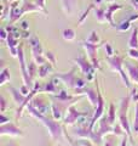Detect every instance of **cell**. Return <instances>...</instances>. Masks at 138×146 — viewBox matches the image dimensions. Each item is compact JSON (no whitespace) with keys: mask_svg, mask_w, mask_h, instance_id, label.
<instances>
[{"mask_svg":"<svg viewBox=\"0 0 138 146\" xmlns=\"http://www.w3.org/2000/svg\"><path fill=\"white\" fill-rule=\"evenodd\" d=\"M27 111H28V115L34 117L35 119H38L41 124L47 129L49 134H50V138H51L53 141H58V140L63 139L64 130H63V127L61 125V123H59L58 121H56L55 118H49L45 115H41V113H39L38 111H36L30 104L27 106Z\"/></svg>","mask_w":138,"mask_h":146,"instance_id":"6da1fadb","label":"cell"},{"mask_svg":"<svg viewBox=\"0 0 138 146\" xmlns=\"http://www.w3.org/2000/svg\"><path fill=\"white\" fill-rule=\"evenodd\" d=\"M53 77L56 79L61 80L68 89L74 91V94H79V95H82V91H84V89L86 88V83L89 82L87 79H84V78H81V77L76 76V68L75 67H73L69 72L56 73Z\"/></svg>","mask_w":138,"mask_h":146,"instance_id":"7a4b0ae2","label":"cell"},{"mask_svg":"<svg viewBox=\"0 0 138 146\" xmlns=\"http://www.w3.org/2000/svg\"><path fill=\"white\" fill-rule=\"evenodd\" d=\"M130 102H131V98L130 95L122 98L121 99V102H120V108H119V115H118V119L119 123L121 124V127L124 128V130L126 131L127 136L130 138V141L135 145V141H133V136H132V128L130 125V122H128V116H127V112H128V107H130Z\"/></svg>","mask_w":138,"mask_h":146,"instance_id":"3957f363","label":"cell"},{"mask_svg":"<svg viewBox=\"0 0 138 146\" xmlns=\"http://www.w3.org/2000/svg\"><path fill=\"white\" fill-rule=\"evenodd\" d=\"M75 136L80 138L82 140H90L95 145H101L103 143V138L98 134V131H93V129L87 125V127H78L74 131Z\"/></svg>","mask_w":138,"mask_h":146,"instance_id":"277c9868","label":"cell"},{"mask_svg":"<svg viewBox=\"0 0 138 146\" xmlns=\"http://www.w3.org/2000/svg\"><path fill=\"white\" fill-rule=\"evenodd\" d=\"M75 62V65L79 67V70L81 71V73L86 77V79L91 82L95 79V71L96 68L93 67V65L91 63V61L89 60V57L85 56V55H82V56H79L73 60Z\"/></svg>","mask_w":138,"mask_h":146,"instance_id":"5b68a950","label":"cell"},{"mask_svg":"<svg viewBox=\"0 0 138 146\" xmlns=\"http://www.w3.org/2000/svg\"><path fill=\"white\" fill-rule=\"evenodd\" d=\"M29 46H30V52H32V56H33V60L39 66L47 62L44 56V49L41 46V43L36 35H32L29 38Z\"/></svg>","mask_w":138,"mask_h":146,"instance_id":"8992f818","label":"cell"},{"mask_svg":"<svg viewBox=\"0 0 138 146\" xmlns=\"http://www.w3.org/2000/svg\"><path fill=\"white\" fill-rule=\"evenodd\" d=\"M97 89H98V105L97 107L95 108V112H93V116H92L91 121H90V128L93 129V127L96 125V122L99 121L101 118L104 116V110H105V101H104V98L102 96V93L99 90V85H98V82H97Z\"/></svg>","mask_w":138,"mask_h":146,"instance_id":"52a82bcc","label":"cell"},{"mask_svg":"<svg viewBox=\"0 0 138 146\" xmlns=\"http://www.w3.org/2000/svg\"><path fill=\"white\" fill-rule=\"evenodd\" d=\"M82 48L85 49L87 57H89V60L91 61L92 65H93V67L96 70H101V62L97 58V50L99 48V45L91 44L89 42H82Z\"/></svg>","mask_w":138,"mask_h":146,"instance_id":"ba28073f","label":"cell"},{"mask_svg":"<svg viewBox=\"0 0 138 146\" xmlns=\"http://www.w3.org/2000/svg\"><path fill=\"white\" fill-rule=\"evenodd\" d=\"M0 135L1 136H11V138H18V136H23V130L18 128L15 123L9 122L5 124L0 125Z\"/></svg>","mask_w":138,"mask_h":146,"instance_id":"9c48e42d","label":"cell"},{"mask_svg":"<svg viewBox=\"0 0 138 146\" xmlns=\"http://www.w3.org/2000/svg\"><path fill=\"white\" fill-rule=\"evenodd\" d=\"M30 105L39 113H41V115H45V116H46V113H47V112L51 111V102H49L47 100H45L44 98H41V96H36V95H35V96L32 99Z\"/></svg>","mask_w":138,"mask_h":146,"instance_id":"30bf717a","label":"cell"},{"mask_svg":"<svg viewBox=\"0 0 138 146\" xmlns=\"http://www.w3.org/2000/svg\"><path fill=\"white\" fill-rule=\"evenodd\" d=\"M86 115L87 113H85V112H79L75 108L74 105H72V106L67 110L66 116H64V118H63V122H64L66 125H73L78 122V119H79L80 117H84Z\"/></svg>","mask_w":138,"mask_h":146,"instance_id":"8fae6325","label":"cell"},{"mask_svg":"<svg viewBox=\"0 0 138 146\" xmlns=\"http://www.w3.org/2000/svg\"><path fill=\"white\" fill-rule=\"evenodd\" d=\"M109 68L114 72H121L124 70V65H125V56L121 55H114V56H107L105 57Z\"/></svg>","mask_w":138,"mask_h":146,"instance_id":"7c38bea8","label":"cell"},{"mask_svg":"<svg viewBox=\"0 0 138 146\" xmlns=\"http://www.w3.org/2000/svg\"><path fill=\"white\" fill-rule=\"evenodd\" d=\"M113 128H114V125H113V124H110V122L108 121V116H107V115H104V116L99 119V129H98V134L103 138L104 135H107V134H109V133H113Z\"/></svg>","mask_w":138,"mask_h":146,"instance_id":"4fadbf2b","label":"cell"},{"mask_svg":"<svg viewBox=\"0 0 138 146\" xmlns=\"http://www.w3.org/2000/svg\"><path fill=\"white\" fill-rule=\"evenodd\" d=\"M121 9H122V5H120V4H116V3L110 4V5L105 9V17H107V22L112 27H115V28H116L115 22H114V12L118 11V10H121Z\"/></svg>","mask_w":138,"mask_h":146,"instance_id":"5bb4252c","label":"cell"},{"mask_svg":"<svg viewBox=\"0 0 138 146\" xmlns=\"http://www.w3.org/2000/svg\"><path fill=\"white\" fill-rule=\"evenodd\" d=\"M82 95H85V96L89 99V102L92 107L93 108L97 107V105H98V89L95 90L92 88H87L86 86L84 89V91H82Z\"/></svg>","mask_w":138,"mask_h":146,"instance_id":"9a60e30c","label":"cell"},{"mask_svg":"<svg viewBox=\"0 0 138 146\" xmlns=\"http://www.w3.org/2000/svg\"><path fill=\"white\" fill-rule=\"evenodd\" d=\"M124 68L126 70L127 74H128V78L131 79L132 83L138 84V66L133 65V63H131V62L125 61V65H124Z\"/></svg>","mask_w":138,"mask_h":146,"instance_id":"2e32d148","label":"cell"},{"mask_svg":"<svg viewBox=\"0 0 138 146\" xmlns=\"http://www.w3.org/2000/svg\"><path fill=\"white\" fill-rule=\"evenodd\" d=\"M21 7H22L23 15H24V13H28V12H44V13H46V11H44L36 3L34 4V3L29 1V0H24L23 4L21 5Z\"/></svg>","mask_w":138,"mask_h":146,"instance_id":"e0dca14e","label":"cell"},{"mask_svg":"<svg viewBox=\"0 0 138 146\" xmlns=\"http://www.w3.org/2000/svg\"><path fill=\"white\" fill-rule=\"evenodd\" d=\"M78 0H61V7L63 12L66 13V16H73V13L75 11V5Z\"/></svg>","mask_w":138,"mask_h":146,"instance_id":"ac0fdd59","label":"cell"},{"mask_svg":"<svg viewBox=\"0 0 138 146\" xmlns=\"http://www.w3.org/2000/svg\"><path fill=\"white\" fill-rule=\"evenodd\" d=\"M9 90H10V93H11L12 98H13V101L16 102V105L21 106V105L26 101L27 96H24V95H23L20 90H17L16 88H13V86H10V88H9Z\"/></svg>","mask_w":138,"mask_h":146,"instance_id":"d6986e66","label":"cell"},{"mask_svg":"<svg viewBox=\"0 0 138 146\" xmlns=\"http://www.w3.org/2000/svg\"><path fill=\"white\" fill-rule=\"evenodd\" d=\"M41 93L57 94V93H58V88L56 86V82H55V79L50 80L49 83H45V85L41 86Z\"/></svg>","mask_w":138,"mask_h":146,"instance_id":"ffe728a7","label":"cell"},{"mask_svg":"<svg viewBox=\"0 0 138 146\" xmlns=\"http://www.w3.org/2000/svg\"><path fill=\"white\" fill-rule=\"evenodd\" d=\"M128 49H138V28L135 27L132 29V33H131V36L128 39Z\"/></svg>","mask_w":138,"mask_h":146,"instance_id":"44dd1931","label":"cell"},{"mask_svg":"<svg viewBox=\"0 0 138 146\" xmlns=\"http://www.w3.org/2000/svg\"><path fill=\"white\" fill-rule=\"evenodd\" d=\"M52 67L53 66L50 62H45L44 65H40L39 70H38V77L39 78H45V77L52 71Z\"/></svg>","mask_w":138,"mask_h":146,"instance_id":"7402d4cb","label":"cell"},{"mask_svg":"<svg viewBox=\"0 0 138 146\" xmlns=\"http://www.w3.org/2000/svg\"><path fill=\"white\" fill-rule=\"evenodd\" d=\"M95 18L99 23H107V17H105V9L103 6L95 9Z\"/></svg>","mask_w":138,"mask_h":146,"instance_id":"603a6c76","label":"cell"},{"mask_svg":"<svg viewBox=\"0 0 138 146\" xmlns=\"http://www.w3.org/2000/svg\"><path fill=\"white\" fill-rule=\"evenodd\" d=\"M38 70H39V65L34 60H32L28 63V74H29V78L32 82H33L35 77L38 76Z\"/></svg>","mask_w":138,"mask_h":146,"instance_id":"cb8c5ba5","label":"cell"},{"mask_svg":"<svg viewBox=\"0 0 138 146\" xmlns=\"http://www.w3.org/2000/svg\"><path fill=\"white\" fill-rule=\"evenodd\" d=\"M62 36L66 42H73V40H75V38H76V32L72 28H66L62 32Z\"/></svg>","mask_w":138,"mask_h":146,"instance_id":"d4e9b609","label":"cell"},{"mask_svg":"<svg viewBox=\"0 0 138 146\" xmlns=\"http://www.w3.org/2000/svg\"><path fill=\"white\" fill-rule=\"evenodd\" d=\"M11 76H10V71L9 68L4 67L1 70V73H0V85H5L7 82H10Z\"/></svg>","mask_w":138,"mask_h":146,"instance_id":"484cf974","label":"cell"},{"mask_svg":"<svg viewBox=\"0 0 138 146\" xmlns=\"http://www.w3.org/2000/svg\"><path fill=\"white\" fill-rule=\"evenodd\" d=\"M108 121L110 122V124H115L116 122V110H115L114 104H110L109 105V111H108Z\"/></svg>","mask_w":138,"mask_h":146,"instance_id":"4316f807","label":"cell"},{"mask_svg":"<svg viewBox=\"0 0 138 146\" xmlns=\"http://www.w3.org/2000/svg\"><path fill=\"white\" fill-rule=\"evenodd\" d=\"M86 42H89V43H91V44H95V45H98V44L101 43V38H99V35H98L97 32H96V31H92L91 33H90V35H89V38H87Z\"/></svg>","mask_w":138,"mask_h":146,"instance_id":"83f0119b","label":"cell"},{"mask_svg":"<svg viewBox=\"0 0 138 146\" xmlns=\"http://www.w3.org/2000/svg\"><path fill=\"white\" fill-rule=\"evenodd\" d=\"M44 56H45V58H46V61L51 63L53 67H56L57 58H56V55H55L52 51H45V52H44Z\"/></svg>","mask_w":138,"mask_h":146,"instance_id":"f1b7e54d","label":"cell"},{"mask_svg":"<svg viewBox=\"0 0 138 146\" xmlns=\"http://www.w3.org/2000/svg\"><path fill=\"white\" fill-rule=\"evenodd\" d=\"M132 131H133V134L138 135V102L136 104V106H135V118H133Z\"/></svg>","mask_w":138,"mask_h":146,"instance_id":"f546056e","label":"cell"},{"mask_svg":"<svg viewBox=\"0 0 138 146\" xmlns=\"http://www.w3.org/2000/svg\"><path fill=\"white\" fill-rule=\"evenodd\" d=\"M130 28H131V21L128 20V18H127V20H125V21H122L120 25L116 26V29L119 32H127Z\"/></svg>","mask_w":138,"mask_h":146,"instance_id":"4dcf8cb0","label":"cell"},{"mask_svg":"<svg viewBox=\"0 0 138 146\" xmlns=\"http://www.w3.org/2000/svg\"><path fill=\"white\" fill-rule=\"evenodd\" d=\"M95 7V4L93 3H92L91 4V5H90V7L89 9H87V10L84 12V13H82V15L80 16V18H79V25L81 26L82 23H84V22H85V20H86V18H87V16H89V13H90V11L92 10V9H93Z\"/></svg>","mask_w":138,"mask_h":146,"instance_id":"1f68e13d","label":"cell"},{"mask_svg":"<svg viewBox=\"0 0 138 146\" xmlns=\"http://www.w3.org/2000/svg\"><path fill=\"white\" fill-rule=\"evenodd\" d=\"M103 48L107 52V56H114V49L109 43H103Z\"/></svg>","mask_w":138,"mask_h":146,"instance_id":"d6a6232c","label":"cell"},{"mask_svg":"<svg viewBox=\"0 0 138 146\" xmlns=\"http://www.w3.org/2000/svg\"><path fill=\"white\" fill-rule=\"evenodd\" d=\"M6 106H7V101H6L5 96H4V95H0V111L5 112Z\"/></svg>","mask_w":138,"mask_h":146,"instance_id":"836d02e7","label":"cell"},{"mask_svg":"<svg viewBox=\"0 0 138 146\" xmlns=\"http://www.w3.org/2000/svg\"><path fill=\"white\" fill-rule=\"evenodd\" d=\"M128 57L133 58V60H138V49H128Z\"/></svg>","mask_w":138,"mask_h":146,"instance_id":"e575fe53","label":"cell"},{"mask_svg":"<svg viewBox=\"0 0 138 146\" xmlns=\"http://www.w3.org/2000/svg\"><path fill=\"white\" fill-rule=\"evenodd\" d=\"M20 91H21L23 95H24V96H28L32 90H30V88H29V86L27 85V84H23L22 86H20Z\"/></svg>","mask_w":138,"mask_h":146,"instance_id":"d590c367","label":"cell"},{"mask_svg":"<svg viewBox=\"0 0 138 146\" xmlns=\"http://www.w3.org/2000/svg\"><path fill=\"white\" fill-rule=\"evenodd\" d=\"M131 98V101H135V102H138V91L136 89H132L131 93L128 94Z\"/></svg>","mask_w":138,"mask_h":146,"instance_id":"8d00e7d4","label":"cell"},{"mask_svg":"<svg viewBox=\"0 0 138 146\" xmlns=\"http://www.w3.org/2000/svg\"><path fill=\"white\" fill-rule=\"evenodd\" d=\"M9 122H11L10 118L4 115V112H1V115H0V124H5V123H9Z\"/></svg>","mask_w":138,"mask_h":146,"instance_id":"74e56055","label":"cell"},{"mask_svg":"<svg viewBox=\"0 0 138 146\" xmlns=\"http://www.w3.org/2000/svg\"><path fill=\"white\" fill-rule=\"evenodd\" d=\"M0 36H1V39L4 40V42H6V40H7L9 33H6V29L5 28H1V31H0Z\"/></svg>","mask_w":138,"mask_h":146,"instance_id":"f35d334b","label":"cell"},{"mask_svg":"<svg viewBox=\"0 0 138 146\" xmlns=\"http://www.w3.org/2000/svg\"><path fill=\"white\" fill-rule=\"evenodd\" d=\"M45 1H46V0H36V4H38V5H39L41 9H43L44 11H46V10H45V6H46Z\"/></svg>","mask_w":138,"mask_h":146,"instance_id":"ab89813d","label":"cell"},{"mask_svg":"<svg viewBox=\"0 0 138 146\" xmlns=\"http://www.w3.org/2000/svg\"><path fill=\"white\" fill-rule=\"evenodd\" d=\"M130 140V138H128L127 135H125V136H122V140H121V144H120V146H127V141Z\"/></svg>","mask_w":138,"mask_h":146,"instance_id":"60d3db41","label":"cell"},{"mask_svg":"<svg viewBox=\"0 0 138 146\" xmlns=\"http://www.w3.org/2000/svg\"><path fill=\"white\" fill-rule=\"evenodd\" d=\"M103 146H114V143L112 140H105V141H103Z\"/></svg>","mask_w":138,"mask_h":146,"instance_id":"b9f144b4","label":"cell"},{"mask_svg":"<svg viewBox=\"0 0 138 146\" xmlns=\"http://www.w3.org/2000/svg\"><path fill=\"white\" fill-rule=\"evenodd\" d=\"M21 27H22V29L27 31V29H28V22H27V21H23L22 23H21Z\"/></svg>","mask_w":138,"mask_h":146,"instance_id":"7bdbcfd3","label":"cell"},{"mask_svg":"<svg viewBox=\"0 0 138 146\" xmlns=\"http://www.w3.org/2000/svg\"><path fill=\"white\" fill-rule=\"evenodd\" d=\"M128 20H130L131 22L137 21V20H138V13H137V15H133V16H131V17H128Z\"/></svg>","mask_w":138,"mask_h":146,"instance_id":"ee69618b","label":"cell"},{"mask_svg":"<svg viewBox=\"0 0 138 146\" xmlns=\"http://www.w3.org/2000/svg\"><path fill=\"white\" fill-rule=\"evenodd\" d=\"M104 1V0H93V4L96 5V4H97V5H102V3Z\"/></svg>","mask_w":138,"mask_h":146,"instance_id":"f6af8a7d","label":"cell"},{"mask_svg":"<svg viewBox=\"0 0 138 146\" xmlns=\"http://www.w3.org/2000/svg\"><path fill=\"white\" fill-rule=\"evenodd\" d=\"M4 3H5V5H7V4H11L13 1H17V0H3Z\"/></svg>","mask_w":138,"mask_h":146,"instance_id":"bcb514c9","label":"cell"},{"mask_svg":"<svg viewBox=\"0 0 138 146\" xmlns=\"http://www.w3.org/2000/svg\"><path fill=\"white\" fill-rule=\"evenodd\" d=\"M104 1H107V3H114L115 0H104Z\"/></svg>","mask_w":138,"mask_h":146,"instance_id":"7dc6e473","label":"cell"},{"mask_svg":"<svg viewBox=\"0 0 138 146\" xmlns=\"http://www.w3.org/2000/svg\"><path fill=\"white\" fill-rule=\"evenodd\" d=\"M7 146H17V145H15V144H12V143H11V144H9Z\"/></svg>","mask_w":138,"mask_h":146,"instance_id":"c3c4849f","label":"cell"},{"mask_svg":"<svg viewBox=\"0 0 138 146\" xmlns=\"http://www.w3.org/2000/svg\"><path fill=\"white\" fill-rule=\"evenodd\" d=\"M133 146H138V145H133Z\"/></svg>","mask_w":138,"mask_h":146,"instance_id":"681fc988","label":"cell"}]
</instances>
